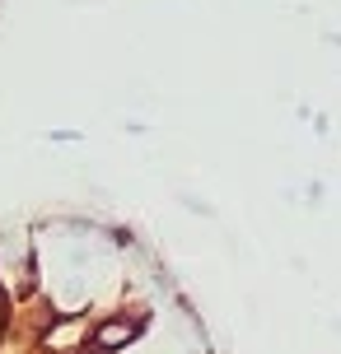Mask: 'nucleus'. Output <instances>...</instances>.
I'll use <instances>...</instances> for the list:
<instances>
[{"label":"nucleus","mask_w":341,"mask_h":354,"mask_svg":"<svg viewBox=\"0 0 341 354\" xmlns=\"http://www.w3.org/2000/svg\"><path fill=\"white\" fill-rule=\"evenodd\" d=\"M131 336H136V322H103L98 336H94V345H98V350H112V345H126Z\"/></svg>","instance_id":"f257e3e1"}]
</instances>
